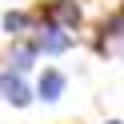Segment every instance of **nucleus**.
Returning <instances> with one entry per match:
<instances>
[{
    "label": "nucleus",
    "mask_w": 124,
    "mask_h": 124,
    "mask_svg": "<svg viewBox=\"0 0 124 124\" xmlns=\"http://www.w3.org/2000/svg\"><path fill=\"white\" fill-rule=\"evenodd\" d=\"M0 96L8 100L12 108H28V104H32V88H28L24 76L12 72V68H4V72H0Z\"/></svg>",
    "instance_id": "obj_3"
},
{
    "label": "nucleus",
    "mask_w": 124,
    "mask_h": 124,
    "mask_svg": "<svg viewBox=\"0 0 124 124\" xmlns=\"http://www.w3.org/2000/svg\"><path fill=\"white\" fill-rule=\"evenodd\" d=\"M64 84H68V76L60 72V68H44L40 80H36V96H40L44 104H56V100L64 96Z\"/></svg>",
    "instance_id": "obj_4"
},
{
    "label": "nucleus",
    "mask_w": 124,
    "mask_h": 124,
    "mask_svg": "<svg viewBox=\"0 0 124 124\" xmlns=\"http://www.w3.org/2000/svg\"><path fill=\"white\" fill-rule=\"evenodd\" d=\"M104 124H124V120H104Z\"/></svg>",
    "instance_id": "obj_7"
},
{
    "label": "nucleus",
    "mask_w": 124,
    "mask_h": 124,
    "mask_svg": "<svg viewBox=\"0 0 124 124\" xmlns=\"http://www.w3.org/2000/svg\"><path fill=\"white\" fill-rule=\"evenodd\" d=\"M120 16H124V4H120Z\"/></svg>",
    "instance_id": "obj_8"
},
{
    "label": "nucleus",
    "mask_w": 124,
    "mask_h": 124,
    "mask_svg": "<svg viewBox=\"0 0 124 124\" xmlns=\"http://www.w3.org/2000/svg\"><path fill=\"white\" fill-rule=\"evenodd\" d=\"M36 56H40V52H36V44L28 40V36H24V40H12V52H8V68L24 76L28 68L36 64Z\"/></svg>",
    "instance_id": "obj_6"
},
{
    "label": "nucleus",
    "mask_w": 124,
    "mask_h": 124,
    "mask_svg": "<svg viewBox=\"0 0 124 124\" xmlns=\"http://www.w3.org/2000/svg\"><path fill=\"white\" fill-rule=\"evenodd\" d=\"M28 40L36 44L40 56H64V52L72 48V32H64V28H56V24H36Z\"/></svg>",
    "instance_id": "obj_2"
},
{
    "label": "nucleus",
    "mask_w": 124,
    "mask_h": 124,
    "mask_svg": "<svg viewBox=\"0 0 124 124\" xmlns=\"http://www.w3.org/2000/svg\"><path fill=\"white\" fill-rule=\"evenodd\" d=\"M0 24H4V32H8L12 40H24V36H32V28H36V16H32V12H20V8H8Z\"/></svg>",
    "instance_id": "obj_5"
},
{
    "label": "nucleus",
    "mask_w": 124,
    "mask_h": 124,
    "mask_svg": "<svg viewBox=\"0 0 124 124\" xmlns=\"http://www.w3.org/2000/svg\"><path fill=\"white\" fill-rule=\"evenodd\" d=\"M32 16H36V24H56V28H64V32H76V28L84 24V8L76 0H48Z\"/></svg>",
    "instance_id": "obj_1"
}]
</instances>
